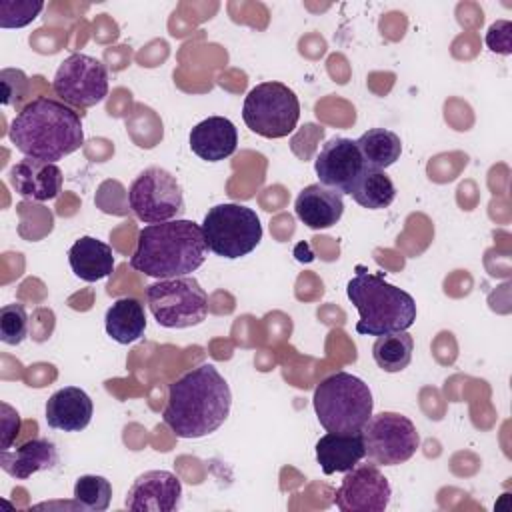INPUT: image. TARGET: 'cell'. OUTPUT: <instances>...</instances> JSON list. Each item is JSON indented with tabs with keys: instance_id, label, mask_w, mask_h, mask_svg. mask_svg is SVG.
Returning <instances> with one entry per match:
<instances>
[{
	"instance_id": "cell-1",
	"label": "cell",
	"mask_w": 512,
	"mask_h": 512,
	"mask_svg": "<svg viewBox=\"0 0 512 512\" xmlns=\"http://www.w3.org/2000/svg\"><path fill=\"white\" fill-rule=\"evenodd\" d=\"M230 406L224 376L212 364H200L170 384L162 420L178 438H204L226 422Z\"/></svg>"
},
{
	"instance_id": "cell-2",
	"label": "cell",
	"mask_w": 512,
	"mask_h": 512,
	"mask_svg": "<svg viewBox=\"0 0 512 512\" xmlns=\"http://www.w3.org/2000/svg\"><path fill=\"white\" fill-rule=\"evenodd\" d=\"M8 138L28 158L56 164L84 144L82 118L56 98L38 96L14 116Z\"/></svg>"
},
{
	"instance_id": "cell-3",
	"label": "cell",
	"mask_w": 512,
	"mask_h": 512,
	"mask_svg": "<svg viewBox=\"0 0 512 512\" xmlns=\"http://www.w3.org/2000/svg\"><path fill=\"white\" fill-rule=\"evenodd\" d=\"M206 250L200 224L176 218L148 224L138 232L130 266L158 280L190 276L204 264Z\"/></svg>"
},
{
	"instance_id": "cell-4",
	"label": "cell",
	"mask_w": 512,
	"mask_h": 512,
	"mask_svg": "<svg viewBox=\"0 0 512 512\" xmlns=\"http://www.w3.org/2000/svg\"><path fill=\"white\" fill-rule=\"evenodd\" d=\"M346 296L360 316L358 334L384 336L408 330L416 322L414 298L364 266H356V276L346 284Z\"/></svg>"
},
{
	"instance_id": "cell-5",
	"label": "cell",
	"mask_w": 512,
	"mask_h": 512,
	"mask_svg": "<svg viewBox=\"0 0 512 512\" xmlns=\"http://www.w3.org/2000/svg\"><path fill=\"white\" fill-rule=\"evenodd\" d=\"M312 404L326 432H360L374 408L368 384L350 372L326 376L314 388Z\"/></svg>"
},
{
	"instance_id": "cell-6",
	"label": "cell",
	"mask_w": 512,
	"mask_h": 512,
	"mask_svg": "<svg viewBox=\"0 0 512 512\" xmlns=\"http://www.w3.org/2000/svg\"><path fill=\"white\" fill-rule=\"evenodd\" d=\"M206 248L216 256L236 260L250 254L262 240V224L258 214L234 202L212 206L202 224Z\"/></svg>"
},
{
	"instance_id": "cell-7",
	"label": "cell",
	"mask_w": 512,
	"mask_h": 512,
	"mask_svg": "<svg viewBox=\"0 0 512 512\" xmlns=\"http://www.w3.org/2000/svg\"><path fill=\"white\" fill-rule=\"evenodd\" d=\"M300 118V102L282 82H260L244 98L242 120L262 138H284L294 132Z\"/></svg>"
},
{
	"instance_id": "cell-8",
	"label": "cell",
	"mask_w": 512,
	"mask_h": 512,
	"mask_svg": "<svg viewBox=\"0 0 512 512\" xmlns=\"http://www.w3.org/2000/svg\"><path fill=\"white\" fill-rule=\"evenodd\" d=\"M146 302L164 328H190L206 320L208 296L194 276L158 280L146 286Z\"/></svg>"
},
{
	"instance_id": "cell-9",
	"label": "cell",
	"mask_w": 512,
	"mask_h": 512,
	"mask_svg": "<svg viewBox=\"0 0 512 512\" xmlns=\"http://www.w3.org/2000/svg\"><path fill=\"white\" fill-rule=\"evenodd\" d=\"M366 456L376 466H398L408 462L418 446L420 434L414 422L398 412H378L362 428Z\"/></svg>"
},
{
	"instance_id": "cell-10",
	"label": "cell",
	"mask_w": 512,
	"mask_h": 512,
	"mask_svg": "<svg viewBox=\"0 0 512 512\" xmlns=\"http://www.w3.org/2000/svg\"><path fill=\"white\" fill-rule=\"evenodd\" d=\"M128 204L146 224L176 220L184 212V196L176 176L160 166H150L134 178L128 188Z\"/></svg>"
},
{
	"instance_id": "cell-11",
	"label": "cell",
	"mask_w": 512,
	"mask_h": 512,
	"mask_svg": "<svg viewBox=\"0 0 512 512\" xmlns=\"http://www.w3.org/2000/svg\"><path fill=\"white\" fill-rule=\"evenodd\" d=\"M52 90L64 104L76 108L96 106L108 94L106 66L94 56L74 52L58 66Z\"/></svg>"
},
{
	"instance_id": "cell-12",
	"label": "cell",
	"mask_w": 512,
	"mask_h": 512,
	"mask_svg": "<svg viewBox=\"0 0 512 512\" xmlns=\"http://www.w3.org/2000/svg\"><path fill=\"white\" fill-rule=\"evenodd\" d=\"M392 488L380 468L372 464H356L344 472L342 484L334 494V504L342 512H384L390 504Z\"/></svg>"
},
{
	"instance_id": "cell-13",
	"label": "cell",
	"mask_w": 512,
	"mask_h": 512,
	"mask_svg": "<svg viewBox=\"0 0 512 512\" xmlns=\"http://www.w3.org/2000/svg\"><path fill=\"white\" fill-rule=\"evenodd\" d=\"M314 170L322 186L340 194H350L354 182L364 170V160L356 140L336 136L328 140L314 160Z\"/></svg>"
},
{
	"instance_id": "cell-14",
	"label": "cell",
	"mask_w": 512,
	"mask_h": 512,
	"mask_svg": "<svg viewBox=\"0 0 512 512\" xmlns=\"http://www.w3.org/2000/svg\"><path fill=\"white\" fill-rule=\"evenodd\" d=\"M182 482L168 470H148L128 488L124 506L132 512H172L180 508Z\"/></svg>"
},
{
	"instance_id": "cell-15",
	"label": "cell",
	"mask_w": 512,
	"mask_h": 512,
	"mask_svg": "<svg viewBox=\"0 0 512 512\" xmlns=\"http://www.w3.org/2000/svg\"><path fill=\"white\" fill-rule=\"evenodd\" d=\"M62 178V170L56 164L28 156L18 160L8 172L14 192L34 202L54 200L62 190Z\"/></svg>"
},
{
	"instance_id": "cell-16",
	"label": "cell",
	"mask_w": 512,
	"mask_h": 512,
	"mask_svg": "<svg viewBox=\"0 0 512 512\" xmlns=\"http://www.w3.org/2000/svg\"><path fill=\"white\" fill-rule=\"evenodd\" d=\"M92 398L78 386L56 390L46 402V422L54 430L80 432L92 420Z\"/></svg>"
},
{
	"instance_id": "cell-17",
	"label": "cell",
	"mask_w": 512,
	"mask_h": 512,
	"mask_svg": "<svg viewBox=\"0 0 512 512\" xmlns=\"http://www.w3.org/2000/svg\"><path fill=\"white\" fill-rule=\"evenodd\" d=\"M238 130L224 116H208L190 130L192 152L206 162H220L236 152Z\"/></svg>"
},
{
	"instance_id": "cell-18",
	"label": "cell",
	"mask_w": 512,
	"mask_h": 512,
	"mask_svg": "<svg viewBox=\"0 0 512 512\" xmlns=\"http://www.w3.org/2000/svg\"><path fill=\"white\" fill-rule=\"evenodd\" d=\"M60 456L58 448L48 438H32L14 450L0 452V466L16 480H28L32 474L56 468Z\"/></svg>"
},
{
	"instance_id": "cell-19",
	"label": "cell",
	"mask_w": 512,
	"mask_h": 512,
	"mask_svg": "<svg viewBox=\"0 0 512 512\" xmlns=\"http://www.w3.org/2000/svg\"><path fill=\"white\" fill-rule=\"evenodd\" d=\"M296 216L312 230H322L334 226L344 212L342 194L318 184H310L300 190L294 200Z\"/></svg>"
},
{
	"instance_id": "cell-20",
	"label": "cell",
	"mask_w": 512,
	"mask_h": 512,
	"mask_svg": "<svg viewBox=\"0 0 512 512\" xmlns=\"http://www.w3.org/2000/svg\"><path fill=\"white\" fill-rule=\"evenodd\" d=\"M366 456L360 432H326L316 442V460L324 474L348 472Z\"/></svg>"
},
{
	"instance_id": "cell-21",
	"label": "cell",
	"mask_w": 512,
	"mask_h": 512,
	"mask_svg": "<svg viewBox=\"0 0 512 512\" xmlns=\"http://www.w3.org/2000/svg\"><path fill=\"white\" fill-rule=\"evenodd\" d=\"M68 262L72 272L84 282H96L110 276L116 264L112 248L94 236L78 238L68 250Z\"/></svg>"
},
{
	"instance_id": "cell-22",
	"label": "cell",
	"mask_w": 512,
	"mask_h": 512,
	"mask_svg": "<svg viewBox=\"0 0 512 512\" xmlns=\"http://www.w3.org/2000/svg\"><path fill=\"white\" fill-rule=\"evenodd\" d=\"M104 326H106V334L118 344L136 342L146 330L144 306L132 296L118 298L106 310Z\"/></svg>"
},
{
	"instance_id": "cell-23",
	"label": "cell",
	"mask_w": 512,
	"mask_h": 512,
	"mask_svg": "<svg viewBox=\"0 0 512 512\" xmlns=\"http://www.w3.org/2000/svg\"><path fill=\"white\" fill-rule=\"evenodd\" d=\"M356 146L364 160V166L384 170L392 166L402 152V140L396 132L386 128H370L358 140Z\"/></svg>"
},
{
	"instance_id": "cell-24",
	"label": "cell",
	"mask_w": 512,
	"mask_h": 512,
	"mask_svg": "<svg viewBox=\"0 0 512 512\" xmlns=\"http://www.w3.org/2000/svg\"><path fill=\"white\" fill-rule=\"evenodd\" d=\"M350 196L356 204L368 210L388 208L396 198V186L384 170L364 166L362 174L354 182Z\"/></svg>"
},
{
	"instance_id": "cell-25",
	"label": "cell",
	"mask_w": 512,
	"mask_h": 512,
	"mask_svg": "<svg viewBox=\"0 0 512 512\" xmlns=\"http://www.w3.org/2000/svg\"><path fill=\"white\" fill-rule=\"evenodd\" d=\"M412 352H414V338L406 330L378 336L372 346L374 362L384 372H402L410 364Z\"/></svg>"
},
{
	"instance_id": "cell-26",
	"label": "cell",
	"mask_w": 512,
	"mask_h": 512,
	"mask_svg": "<svg viewBox=\"0 0 512 512\" xmlns=\"http://www.w3.org/2000/svg\"><path fill=\"white\" fill-rule=\"evenodd\" d=\"M112 500V484L104 476L84 474L74 484V504L80 510L104 512Z\"/></svg>"
},
{
	"instance_id": "cell-27",
	"label": "cell",
	"mask_w": 512,
	"mask_h": 512,
	"mask_svg": "<svg viewBox=\"0 0 512 512\" xmlns=\"http://www.w3.org/2000/svg\"><path fill=\"white\" fill-rule=\"evenodd\" d=\"M28 334V314L22 304H6L0 308V340L16 346Z\"/></svg>"
},
{
	"instance_id": "cell-28",
	"label": "cell",
	"mask_w": 512,
	"mask_h": 512,
	"mask_svg": "<svg viewBox=\"0 0 512 512\" xmlns=\"http://www.w3.org/2000/svg\"><path fill=\"white\" fill-rule=\"evenodd\" d=\"M44 8L40 0H0V26L22 28L30 24Z\"/></svg>"
},
{
	"instance_id": "cell-29",
	"label": "cell",
	"mask_w": 512,
	"mask_h": 512,
	"mask_svg": "<svg viewBox=\"0 0 512 512\" xmlns=\"http://www.w3.org/2000/svg\"><path fill=\"white\" fill-rule=\"evenodd\" d=\"M486 46L498 54L512 52V24L508 20L494 22L486 32Z\"/></svg>"
},
{
	"instance_id": "cell-30",
	"label": "cell",
	"mask_w": 512,
	"mask_h": 512,
	"mask_svg": "<svg viewBox=\"0 0 512 512\" xmlns=\"http://www.w3.org/2000/svg\"><path fill=\"white\" fill-rule=\"evenodd\" d=\"M0 84H2V104L4 106H18L26 94L28 88V78L26 74L20 70L16 82L10 80L8 70L0 72Z\"/></svg>"
},
{
	"instance_id": "cell-31",
	"label": "cell",
	"mask_w": 512,
	"mask_h": 512,
	"mask_svg": "<svg viewBox=\"0 0 512 512\" xmlns=\"http://www.w3.org/2000/svg\"><path fill=\"white\" fill-rule=\"evenodd\" d=\"M2 410H4V416H2V450H6V448H10L12 438L18 436L20 416L8 404H2Z\"/></svg>"
}]
</instances>
